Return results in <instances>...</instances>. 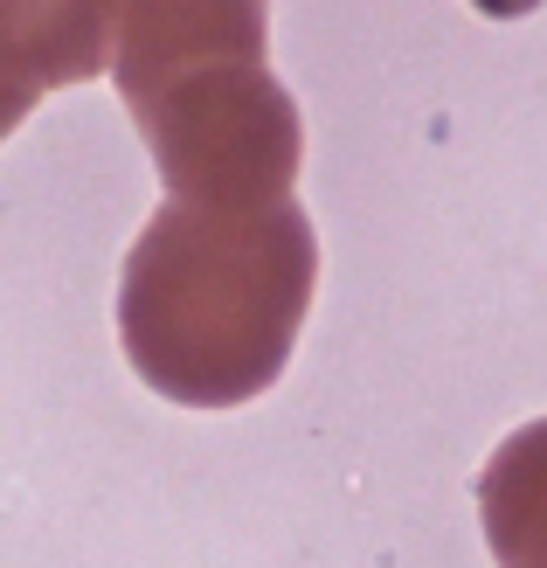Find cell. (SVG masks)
I'll use <instances>...</instances> for the list:
<instances>
[{
    "mask_svg": "<svg viewBox=\"0 0 547 568\" xmlns=\"http://www.w3.org/2000/svg\"><path fill=\"white\" fill-rule=\"evenodd\" d=\"M312 284L320 236L298 202L166 194L119 277L125 361L181 409H236L284 375Z\"/></svg>",
    "mask_w": 547,
    "mask_h": 568,
    "instance_id": "cell-1",
    "label": "cell"
},
{
    "mask_svg": "<svg viewBox=\"0 0 547 568\" xmlns=\"http://www.w3.org/2000/svg\"><path fill=\"white\" fill-rule=\"evenodd\" d=\"M119 55V0H8V83L14 119L42 91L104 77Z\"/></svg>",
    "mask_w": 547,
    "mask_h": 568,
    "instance_id": "cell-2",
    "label": "cell"
},
{
    "mask_svg": "<svg viewBox=\"0 0 547 568\" xmlns=\"http://www.w3.org/2000/svg\"><path fill=\"white\" fill-rule=\"evenodd\" d=\"M478 520L499 568H547V416L513 430L478 471Z\"/></svg>",
    "mask_w": 547,
    "mask_h": 568,
    "instance_id": "cell-3",
    "label": "cell"
},
{
    "mask_svg": "<svg viewBox=\"0 0 547 568\" xmlns=\"http://www.w3.org/2000/svg\"><path fill=\"white\" fill-rule=\"evenodd\" d=\"M478 14H493V21H520V14H534L540 0H472Z\"/></svg>",
    "mask_w": 547,
    "mask_h": 568,
    "instance_id": "cell-4",
    "label": "cell"
}]
</instances>
